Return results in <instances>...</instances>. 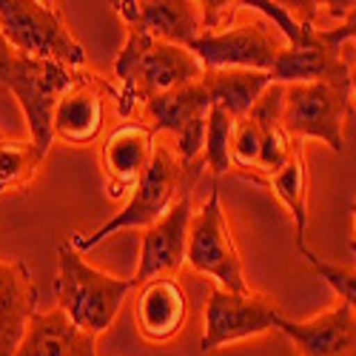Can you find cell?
Here are the masks:
<instances>
[{
    "label": "cell",
    "mask_w": 356,
    "mask_h": 356,
    "mask_svg": "<svg viewBox=\"0 0 356 356\" xmlns=\"http://www.w3.org/2000/svg\"><path fill=\"white\" fill-rule=\"evenodd\" d=\"M205 69L186 46L154 40L140 26H126V43L114 60V103L120 117H131L137 103L202 80Z\"/></svg>",
    "instance_id": "1"
},
{
    "label": "cell",
    "mask_w": 356,
    "mask_h": 356,
    "mask_svg": "<svg viewBox=\"0 0 356 356\" xmlns=\"http://www.w3.org/2000/svg\"><path fill=\"white\" fill-rule=\"evenodd\" d=\"M191 188V168H186L180 163V157L174 154V148L168 143H157L152 163H148L145 174L137 180V186L129 194V202L117 211L111 220H106L97 231L83 234V231H72L66 240L74 251L86 254L97 248L103 240H108L111 234L120 231H145L148 225H154L163 214H168V209L183 197V191Z\"/></svg>",
    "instance_id": "2"
},
{
    "label": "cell",
    "mask_w": 356,
    "mask_h": 356,
    "mask_svg": "<svg viewBox=\"0 0 356 356\" xmlns=\"http://www.w3.org/2000/svg\"><path fill=\"white\" fill-rule=\"evenodd\" d=\"M57 308H60L80 331L100 337L103 331L111 328L114 316L120 314V305L126 293L134 291L131 280H120L97 271L95 265H88L80 251L63 240L57 245Z\"/></svg>",
    "instance_id": "3"
},
{
    "label": "cell",
    "mask_w": 356,
    "mask_h": 356,
    "mask_svg": "<svg viewBox=\"0 0 356 356\" xmlns=\"http://www.w3.org/2000/svg\"><path fill=\"white\" fill-rule=\"evenodd\" d=\"M0 32L9 46L29 60L86 66V51L69 32L57 3L43 0H0Z\"/></svg>",
    "instance_id": "4"
},
{
    "label": "cell",
    "mask_w": 356,
    "mask_h": 356,
    "mask_svg": "<svg viewBox=\"0 0 356 356\" xmlns=\"http://www.w3.org/2000/svg\"><path fill=\"white\" fill-rule=\"evenodd\" d=\"M186 265L191 271L209 277L217 288L228 293H248L251 285L245 280L243 257L236 248V240L231 234L228 217L222 211L220 188L214 186L202 209L194 211L188 225V248H186Z\"/></svg>",
    "instance_id": "5"
},
{
    "label": "cell",
    "mask_w": 356,
    "mask_h": 356,
    "mask_svg": "<svg viewBox=\"0 0 356 356\" xmlns=\"http://www.w3.org/2000/svg\"><path fill=\"white\" fill-rule=\"evenodd\" d=\"M350 88L328 83H293L282 92L280 123L291 140H319L345 154V120Z\"/></svg>",
    "instance_id": "6"
},
{
    "label": "cell",
    "mask_w": 356,
    "mask_h": 356,
    "mask_svg": "<svg viewBox=\"0 0 356 356\" xmlns=\"http://www.w3.org/2000/svg\"><path fill=\"white\" fill-rule=\"evenodd\" d=\"M282 316H285L282 308L265 293H257V291L228 293L211 285L209 302H205V328H202L200 350L205 356L222 345L277 331Z\"/></svg>",
    "instance_id": "7"
},
{
    "label": "cell",
    "mask_w": 356,
    "mask_h": 356,
    "mask_svg": "<svg viewBox=\"0 0 356 356\" xmlns=\"http://www.w3.org/2000/svg\"><path fill=\"white\" fill-rule=\"evenodd\" d=\"M211 97L205 92L202 80L174 88L168 95H157L143 103L145 126L154 134L174 137V154L186 168H194L197 157L205 148V120H209Z\"/></svg>",
    "instance_id": "8"
},
{
    "label": "cell",
    "mask_w": 356,
    "mask_h": 356,
    "mask_svg": "<svg viewBox=\"0 0 356 356\" xmlns=\"http://www.w3.org/2000/svg\"><path fill=\"white\" fill-rule=\"evenodd\" d=\"M80 72L83 69H69V66H60V63H43V60L20 57L17 72L6 86L9 92L17 97L26 120H29L32 143L43 157H49L51 143H54V131H51L54 106L74 86Z\"/></svg>",
    "instance_id": "9"
},
{
    "label": "cell",
    "mask_w": 356,
    "mask_h": 356,
    "mask_svg": "<svg viewBox=\"0 0 356 356\" xmlns=\"http://www.w3.org/2000/svg\"><path fill=\"white\" fill-rule=\"evenodd\" d=\"M282 35L271 32L265 17H254L248 23H234L222 32L202 35L188 49L197 54L205 72L214 69H251L268 72L277 63V54L282 51Z\"/></svg>",
    "instance_id": "10"
},
{
    "label": "cell",
    "mask_w": 356,
    "mask_h": 356,
    "mask_svg": "<svg viewBox=\"0 0 356 356\" xmlns=\"http://www.w3.org/2000/svg\"><path fill=\"white\" fill-rule=\"evenodd\" d=\"M194 209H191V188L183 191V197L177 200L168 214H163L154 225H148L143 231L140 243V265L131 277L134 288L174 277L186 265V248H188V225H191Z\"/></svg>",
    "instance_id": "11"
},
{
    "label": "cell",
    "mask_w": 356,
    "mask_h": 356,
    "mask_svg": "<svg viewBox=\"0 0 356 356\" xmlns=\"http://www.w3.org/2000/svg\"><path fill=\"white\" fill-rule=\"evenodd\" d=\"M108 95H114V86L88 72H80L74 86L54 106V117H51L54 140H63L69 145H92L106 126Z\"/></svg>",
    "instance_id": "12"
},
{
    "label": "cell",
    "mask_w": 356,
    "mask_h": 356,
    "mask_svg": "<svg viewBox=\"0 0 356 356\" xmlns=\"http://www.w3.org/2000/svg\"><path fill=\"white\" fill-rule=\"evenodd\" d=\"M271 80L280 86L293 83H328L339 88H350V69L342 57V46L325 43L319 26L302 38L296 46H282L277 63L271 69Z\"/></svg>",
    "instance_id": "13"
},
{
    "label": "cell",
    "mask_w": 356,
    "mask_h": 356,
    "mask_svg": "<svg viewBox=\"0 0 356 356\" xmlns=\"http://www.w3.org/2000/svg\"><path fill=\"white\" fill-rule=\"evenodd\" d=\"M154 145L157 134L145 123H123L106 134L100 145V165L106 177V194L111 200L131 194V188L152 163Z\"/></svg>",
    "instance_id": "14"
},
{
    "label": "cell",
    "mask_w": 356,
    "mask_h": 356,
    "mask_svg": "<svg viewBox=\"0 0 356 356\" xmlns=\"http://www.w3.org/2000/svg\"><path fill=\"white\" fill-rule=\"evenodd\" d=\"M111 6L123 26H140L154 40L188 49L202 38V15L194 0H117Z\"/></svg>",
    "instance_id": "15"
},
{
    "label": "cell",
    "mask_w": 356,
    "mask_h": 356,
    "mask_svg": "<svg viewBox=\"0 0 356 356\" xmlns=\"http://www.w3.org/2000/svg\"><path fill=\"white\" fill-rule=\"evenodd\" d=\"M188 293L174 277L140 285L134 305V328L148 345L171 342L188 322Z\"/></svg>",
    "instance_id": "16"
},
{
    "label": "cell",
    "mask_w": 356,
    "mask_h": 356,
    "mask_svg": "<svg viewBox=\"0 0 356 356\" xmlns=\"http://www.w3.org/2000/svg\"><path fill=\"white\" fill-rule=\"evenodd\" d=\"M277 331L293 342L296 356H356V311L345 302L305 322L282 316Z\"/></svg>",
    "instance_id": "17"
},
{
    "label": "cell",
    "mask_w": 356,
    "mask_h": 356,
    "mask_svg": "<svg viewBox=\"0 0 356 356\" xmlns=\"http://www.w3.org/2000/svg\"><path fill=\"white\" fill-rule=\"evenodd\" d=\"M38 288L32 268L20 259L0 257V356H15L35 314Z\"/></svg>",
    "instance_id": "18"
},
{
    "label": "cell",
    "mask_w": 356,
    "mask_h": 356,
    "mask_svg": "<svg viewBox=\"0 0 356 356\" xmlns=\"http://www.w3.org/2000/svg\"><path fill=\"white\" fill-rule=\"evenodd\" d=\"M15 356H97V337L80 331L60 308L35 311Z\"/></svg>",
    "instance_id": "19"
},
{
    "label": "cell",
    "mask_w": 356,
    "mask_h": 356,
    "mask_svg": "<svg viewBox=\"0 0 356 356\" xmlns=\"http://www.w3.org/2000/svg\"><path fill=\"white\" fill-rule=\"evenodd\" d=\"M274 80L268 72H251V69H214L202 74V86L211 97V106H220L234 120H243L245 114L259 103Z\"/></svg>",
    "instance_id": "20"
},
{
    "label": "cell",
    "mask_w": 356,
    "mask_h": 356,
    "mask_svg": "<svg viewBox=\"0 0 356 356\" xmlns=\"http://www.w3.org/2000/svg\"><path fill=\"white\" fill-rule=\"evenodd\" d=\"M262 186H268L277 200L291 211L293 220V231H296V251L305 254L308 243V160H305V145L302 140H293V154L288 160V165L282 171H277L274 177H268Z\"/></svg>",
    "instance_id": "21"
},
{
    "label": "cell",
    "mask_w": 356,
    "mask_h": 356,
    "mask_svg": "<svg viewBox=\"0 0 356 356\" xmlns=\"http://www.w3.org/2000/svg\"><path fill=\"white\" fill-rule=\"evenodd\" d=\"M43 163L32 140H0V194L29 188Z\"/></svg>",
    "instance_id": "22"
},
{
    "label": "cell",
    "mask_w": 356,
    "mask_h": 356,
    "mask_svg": "<svg viewBox=\"0 0 356 356\" xmlns=\"http://www.w3.org/2000/svg\"><path fill=\"white\" fill-rule=\"evenodd\" d=\"M234 117L228 111H222L220 106L209 108V120H205V148L202 157L205 165L214 177H222L228 171H234L231 165V140H234Z\"/></svg>",
    "instance_id": "23"
},
{
    "label": "cell",
    "mask_w": 356,
    "mask_h": 356,
    "mask_svg": "<svg viewBox=\"0 0 356 356\" xmlns=\"http://www.w3.org/2000/svg\"><path fill=\"white\" fill-rule=\"evenodd\" d=\"M259 154H262V140H259V126L251 114L234 123V140H231V165L243 171L245 177H257L259 171Z\"/></svg>",
    "instance_id": "24"
},
{
    "label": "cell",
    "mask_w": 356,
    "mask_h": 356,
    "mask_svg": "<svg viewBox=\"0 0 356 356\" xmlns=\"http://www.w3.org/2000/svg\"><path fill=\"white\" fill-rule=\"evenodd\" d=\"M302 257H305V262L314 268V274L334 288V293L339 296V302H345V305H350V308L356 311V268H348V265L325 262V259H319L311 248H308Z\"/></svg>",
    "instance_id": "25"
},
{
    "label": "cell",
    "mask_w": 356,
    "mask_h": 356,
    "mask_svg": "<svg viewBox=\"0 0 356 356\" xmlns=\"http://www.w3.org/2000/svg\"><path fill=\"white\" fill-rule=\"evenodd\" d=\"M319 35L325 43H331V46H342L348 40H356V3L345 12V17L339 23H334L331 29H322L319 26Z\"/></svg>",
    "instance_id": "26"
},
{
    "label": "cell",
    "mask_w": 356,
    "mask_h": 356,
    "mask_svg": "<svg viewBox=\"0 0 356 356\" xmlns=\"http://www.w3.org/2000/svg\"><path fill=\"white\" fill-rule=\"evenodd\" d=\"M17 63H20V54L9 46V40L3 38V32H0V88L9 86V80L17 72Z\"/></svg>",
    "instance_id": "27"
},
{
    "label": "cell",
    "mask_w": 356,
    "mask_h": 356,
    "mask_svg": "<svg viewBox=\"0 0 356 356\" xmlns=\"http://www.w3.org/2000/svg\"><path fill=\"white\" fill-rule=\"evenodd\" d=\"M348 69H350V95L356 97V54H353V60L348 63Z\"/></svg>",
    "instance_id": "28"
},
{
    "label": "cell",
    "mask_w": 356,
    "mask_h": 356,
    "mask_svg": "<svg viewBox=\"0 0 356 356\" xmlns=\"http://www.w3.org/2000/svg\"><path fill=\"white\" fill-rule=\"evenodd\" d=\"M350 217H353V251H356V200L350 205Z\"/></svg>",
    "instance_id": "29"
}]
</instances>
